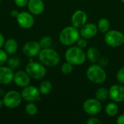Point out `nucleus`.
I'll return each mask as SVG.
<instances>
[{"instance_id":"nucleus-1","label":"nucleus","mask_w":124,"mask_h":124,"mask_svg":"<svg viewBox=\"0 0 124 124\" xmlns=\"http://www.w3.org/2000/svg\"><path fill=\"white\" fill-rule=\"evenodd\" d=\"M79 36L80 31H78L77 28L68 26L61 31L59 35V40L64 46H71L77 41Z\"/></svg>"},{"instance_id":"nucleus-2","label":"nucleus","mask_w":124,"mask_h":124,"mask_svg":"<svg viewBox=\"0 0 124 124\" xmlns=\"http://www.w3.org/2000/svg\"><path fill=\"white\" fill-rule=\"evenodd\" d=\"M40 62L49 67H54L60 62V57L59 54L54 49L50 48L41 49L39 54Z\"/></svg>"},{"instance_id":"nucleus-3","label":"nucleus","mask_w":124,"mask_h":124,"mask_svg":"<svg viewBox=\"0 0 124 124\" xmlns=\"http://www.w3.org/2000/svg\"><path fill=\"white\" fill-rule=\"evenodd\" d=\"M65 57L67 62H69L73 65H79L85 62L86 54L83 49H81L78 46H71L66 50Z\"/></svg>"},{"instance_id":"nucleus-4","label":"nucleus","mask_w":124,"mask_h":124,"mask_svg":"<svg viewBox=\"0 0 124 124\" xmlns=\"http://www.w3.org/2000/svg\"><path fill=\"white\" fill-rule=\"evenodd\" d=\"M86 76L88 79L94 84H102L105 81L107 74L103 67L100 65H92L89 66L86 70Z\"/></svg>"},{"instance_id":"nucleus-5","label":"nucleus","mask_w":124,"mask_h":124,"mask_svg":"<svg viewBox=\"0 0 124 124\" xmlns=\"http://www.w3.org/2000/svg\"><path fill=\"white\" fill-rule=\"evenodd\" d=\"M25 71L31 78L36 80L43 78L46 74V70L43 64L33 62L31 59L26 65Z\"/></svg>"},{"instance_id":"nucleus-6","label":"nucleus","mask_w":124,"mask_h":124,"mask_svg":"<svg viewBox=\"0 0 124 124\" xmlns=\"http://www.w3.org/2000/svg\"><path fill=\"white\" fill-rule=\"evenodd\" d=\"M105 41L108 46L112 47L121 46L124 44V35L119 31L109 30L105 33Z\"/></svg>"},{"instance_id":"nucleus-7","label":"nucleus","mask_w":124,"mask_h":124,"mask_svg":"<svg viewBox=\"0 0 124 124\" xmlns=\"http://www.w3.org/2000/svg\"><path fill=\"white\" fill-rule=\"evenodd\" d=\"M22 96L17 91H9L3 97L4 105L9 109H15L17 108L22 102Z\"/></svg>"},{"instance_id":"nucleus-8","label":"nucleus","mask_w":124,"mask_h":124,"mask_svg":"<svg viewBox=\"0 0 124 124\" xmlns=\"http://www.w3.org/2000/svg\"><path fill=\"white\" fill-rule=\"evenodd\" d=\"M83 109L88 115L96 116L102 110L101 102L96 98H90L86 100L83 104Z\"/></svg>"},{"instance_id":"nucleus-9","label":"nucleus","mask_w":124,"mask_h":124,"mask_svg":"<svg viewBox=\"0 0 124 124\" xmlns=\"http://www.w3.org/2000/svg\"><path fill=\"white\" fill-rule=\"evenodd\" d=\"M40 91L36 86H27L23 88L21 92V96L23 100L26 102H33L39 101L41 100Z\"/></svg>"},{"instance_id":"nucleus-10","label":"nucleus","mask_w":124,"mask_h":124,"mask_svg":"<svg viewBox=\"0 0 124 124\" xmlns=\"http://www.w3.org/2000/svg\"><path fill=\"white\" fill-rule=\"evenodd\" d=\"M17 24L24 29H29L34 25V17L29 12H20L16 17Z\"/></svg>"},{"instance_id":"nucleus-11","label":"nucleus","mask_w":124,"mask_h":124,"mask_svg":"<svg viewBox=\"0 0 124 124\" xmlns=\"http://www.w3.org/2000/svg\"><path fill=\"white\" fill-rule=\"evenodd\" d=\"M41 49V47L39 44V42L36 41H30L24 44L22 51L25 56L31 58L39 55Z\"/></svg>"},{"instance_id":"nucleus-12","label":"nucleus","mask_w":124,"mask_h":124,"mask_svg":"<svg viewBox=\"0 0 124 124\" xmlns=\"http://www.w3.org/2000/svg\"><path fill=\"white\" fill-rule=\"evenodd\" d=\"M109 97L116 102L124 101V86L120 84L113 85L109 89Z\"/></svg>"},{"instance_id":"nucleus-13","label":"nucleus","mask_w":124,"mask_h":124,"mask_svg":"<svg viewBox=\"0 0 124 124\" xmlns=\"http://www.w3.org/2000/svg\"><path fill=\"white\" fill-rule=\"evenodd\" d=\"M13 81L18 87L24 88L29 85L31 82V77L26 73V71L19 70L14 73Z\"/></svg>"},{"instance_id":"nucleus-14","label":"nucleus","mask_w":124,"mask_h":124,"mask_svg":"<svg viewBox=\"0 0 124 124\" xmlns=\"http://www.w3.org/2000/svg\"><path fill=\"white\" fill-rule=\"evenodd\" d=\"M87 20V15L83 10H76L72 15L71 23L73 26L78 28L84 26Z\"/></svg>"},{"instance_id":"nucleus-15","label":"nucleus","mask_w":124,"mask_h":124,"mask_svg":"<svg viewBox=\"0 0 124 124\" xmlns=\"http://www.w3.org/2000/svg\"><path fill=\"white\" fill-rule=\"evenodd\" d=\"M14 78V73L12 69L9 66H0V84L8 85L12 81Z\"/></svg>"},{"instance_id":"nucleus-16","label":"nucleus","mask_w":124,"mask_h":124,"mask_svg":"<svg viewBox=\"0 0 124 124\" xmlns=\"http://www.w3.org/2000/svg\"><path fill=\"white\" fill-rule=\"evenodd\" d=\"M97 31L98 28L97 25H95L94 23H87L81 27L80 35L81 37L86 39H89L94 37L97 35Z\"/></svg>"},{"instance_id":"nucleus-17","label":"nucleus","mask_w":124,"mask_h":124,"mask_svg":"<svg viewBox=\"0 0 124 124\" xmlns=\"http://www.w3.org/2000/svg\"><path fill=\"white\" fill-rule=\"evenodd\" d=\"M27 6L33 15H39L44 10V4L42 0H29Z\"/></svg>"},{"instance_id":"nucleus-18","label":"nucleus","mask_w":124,"mask_h":124,"mask_svg":"<svg viewBox=\"0 0 124 124\" xmlns=\"http://www.w3.org/2000/svg\"><path fill=\"white\" fill-rule=\"evenodd\" d=\"M4 47L5 52L8 54H15L18 48L17 42L14 39H8L4 44Z\"/></svg>"},{"instance_id":"nucleus-19","label":"nucleus","mask_w":124,"mask_h":124,"mask_svg":"<svg viewBox=\"0 0 124 124\" xmlns=\"http://www.w3.org/2000/svg\"><path fill=\"white\" fill-rule=\"evenodd\" d=\"M86 58L89 60L90 62L95 63L97 62L100 58V51L96 47H90L86 52Z\"/></svg>"},{"instance_id":"nucleus-20","label":"nucleus","mask_w":124,"mask_h":124,"mask_svg":"<svg viewBox=\"0 0 124 124\" xmlns=\"http://www.w3.org/2000/svg\"><path fill=\"white\" fill-rule=\"evenodd\" d=\"M110 23L107 18L102 17L99 20L97 24V28L100 32L103 33H107L110 30Z\"/></svg>"},{"instance_id":"nucleus-21","label":"nucleus","mask_w":124,"mask_h":124,"mask_svg":"<svg viewBox=\"0 0 124 124\" xmlns=\"http://www.w3.org/2000/svg\"><path fill=\"white\" fill-rule=\"evenodd\" d=\"M39 91L40 93L43 95H46L49 94L52 89V84L50 81L46 80L44 81L39 86Z\"/></svg>"},{"instance_id":"nucleus-22","label":"nucleus","mask_w":124,"mask_h":124,"mask_svg":"<svg viewBox=\"0 0 124 124\" xmlns=\"http://www.w3.org/2000/svg\"><path fill=\"white\" fill-rule=\"evenodd\" d=\"M108 97H109V91L105 87H101L98 89L95 92V98L100 102H103L106 100Z\"/></svg>"},{"instance_id":"nucleus-23","label":"nucleus","mask_w":124,"mask_h":124,"mask_svg":"<svg viewBox=\"0 0 124 124\" xmlns=\"http://www.w3.org/2000/svg\"><path fill=\"white\" fill-rule=\"evenodd\" d=\"M105 113L109 116H115L118 113V107L115 102H110L105 107Z\"/></svg>"},{"instance_id":"nucleus-24","label":"nucleus","mask_w":124,"mask_h":124,"mask_svg":"<svg viewBox=\"0 0 124 124\" xmlns=\"http://www.w3.org/2000/svg\"><path fill=\"white\" fill-rule=\"evenodd\" d=\"M25 112L29 116H35L38 113V108L37 106L33 103L32 102H28V103L25 105Z\"/></svg>"},{"instance_id":"nucleus-25","label":"nucleus","mask_w":124,"mask_h":124,"mask_svg":"<svg viewBox=\"0 0 124 124\" xmlns=\"http://www.w3.org/2000/svg\"><path fill=\"white\" fill-rule=\"evenodd\" d=\"M7 63L8 66L10 68H12V70L17 69L20 65V58H18L17 57H12L10 58H8Z\"/></svg>"},{"instance_id":"nucleus-26","label":"nucleus","mask_w":124,"mask_h":124,"mask_svg":"<svg viewBox=\"0 0 124 124\" xmlns=\"http://www.w3.org/2000/svg\"><path fill=\"white\" fill-rule=\"evenodd\" d=\"M52 37L49 36H43L41 40L39 41V44L41 47V49H45V48H49L50 46L52 45Z\"/></svg>"},{"instance_id":"nucleus-27","label":"nucleus","mask_w":124,"mask_h":124,"mask_svg":"<svg viewBox=\"0 0 124 124\" xmlns=\"http://www.w3.org/2000/svg\"><path fill=\"white\" fill-rule=\"evenodd\" d=\"M73 64H71L69 62H66L65 63H63L61 66V71L63 74L68 75L72 73L73 70Z\"/></svg>"},{"instance_id":"nucleus-28","label":"nucleus","mask_w":124,"mask_h":124,"mask_svg":"<svg viewBox=\"0 0 124 124\" xmlns=\"http://www.w3.org/2000/svg\"><path fill=\"white\" fill-rule=\"evenodd\" d=\"M7 60H8V54L5 52V50L0 49V66L5 64Z\"/></svg>"},{"instance_id":"nucleus-29","label":"nucleus","mask_w":124,"mask_h":124,"mask_svg":"<svg viewBox=\"0 0 124 124\" xmlns=\"http://www.w3.org/2000/svg\"><path fill=\"white\" fill-rule=\"evenodd\" d=\"M117 80L121 84H124V67L121 68L117 73V76H116Z\"/></svg>"},{"instance_id":"nucleus-30","label":"nucleus","mask_w":124,"mask_h":124,"mask_svg":"<svg viewBox=\"0 0 124 124\" xmlns=\"http://www.w3.org/2000/svg\"><path fill=\"white\" fill-rule=\"evenodd\" d=\"M76 43L77 44V46H78L81 49H85L87 46V41H86V39H84L83 37L82 38L79 37Z\"/></svg>"},{"instance_id":"nucleus-31","label":"nucleus","mask_w":124,"mask_h":124,"mask_svg":"<svg viewBox=\"0 0 124 124\" xmlns=\"http://www.w3.org/2000/svg\"><path fill=\"white\" fill-rule=\"evenodd\" d=\"M29 0H14L15 5L19 7H24L28 5Z\"/></svg>"},{"instance_id":"nucleus-32","label":"nucleus","mask_w":124,"mask_h":124,"mask_svg":"<svg viewBox=\"0 0 124 124\" xmlns=\"http://www.w3.org/2000/svg\"><path fill=\"white\" fill-rule=\"evenodd\" d=\"M99 65H101L102 67H105L108 65L109 63V60L108 58L105 57H100V60H99Z\"/></svg>"},{"instance_id":"nucleus-33","label":"nucleus","mask_w":124,"mask_h":124,"mask_svg":"<svg viewBox=\"0 0 124 124\" xmlns=\"http://www.w3.org/2000/svg\"><path fill=\"white\" fill-rule=\"evenodd\" d=\"M86 124H102L101 121L99 120L97 118H94V117H92V118H90L88 119V121H86Z\"/></svg>"},{"instance_id":"nucleus-34","label":"nucleus","mask_w":124,"mask_h":124,"mask_svg":"<svg viewBox=\"0 0 124 124\" xmlns=\"http://www.w3.org/2000/svg\"><path fill=\"white\" fill-rule=\"evenodd\" d=\"M116 123L118 124H124V114L118 116V118L116 120Z\"/></svg>"},{"instance_id":"nucleus-35","label":"nucleus","mask_w":124,"mask_h":124,"mask_svg":"<svg viewBox=\"0 0 124 124\" xmlns=\"http://www.w3.org/2000/svg\"><path fill=\"white\" fill-rule=\"evenodd\" d=\"M18 14H19V12L17 10V9H12L11 12H10V15L12 17H17V15H18Z\"/></svg>"},{"instance_id":"nucleus-36","label":"nucleus","mask_w":124,"mask_h":124,"mask_svg":"<svg viewBox=\"0 0 124 124\" xmlns=\"http://www.w3.org/2000/svg\"><path fill=\"white\" fill-rule=\"evenodd\" d=\"M4 36L0 33V48L4 45Z\"/></svg>"},{"instance_id":"nucleus-37","label":"nucleus","mask_w":124,"mask_h":124,"mask_svg":"<svg viewBox=\"0 0 124 124\" xmlns=\"http://www.w3.org/2000/svg\"><path fill=\"white\" fill-rule=\"evenodd\" d=\"M4 105V103H3V100H0V109L2 108V106Z\"/></svg>"},{"instance_id":"nucleus-38","label":"nucleus","mask_w":124,"mask_h":124,"mask_svg":"<svg viewBox=\"0 0 124 124\" xmlns=\"http://www.w3.org/2000/svg\"><path fill=\"white\" fill-rule=\"evenodd\" d=\"M121 1H122V2L124 4V0H121Z\"/></svg>"},{"instance_id":"nucleus-39","label":"nucleus","mask_w":124,"mask_h":124,"mask_svg":"<svg viewBox=\"0 0 124 124\" xmlns=\"http://www.w3.org/2000/svg\"><path fill=\"white\" fill-rule=\"evenodd\" d=\"M0 3H1V0H0Z\"/></svg>"}]
</instances>
